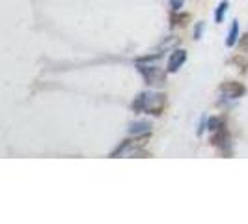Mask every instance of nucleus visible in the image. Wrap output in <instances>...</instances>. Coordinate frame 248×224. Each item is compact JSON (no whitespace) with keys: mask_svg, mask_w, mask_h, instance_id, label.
I'll list each match as a JSON object with an SVG mask.
<instances>
[{"mask_svg":"<svg viewBox=\"0 0 248 224\" xmlns=\"http://www.w3.org/2000/svg\"><path fill=\"white\" fill-rule=\"evenodd\" d=\"M220 94H222L224 97H228V99H239V97H243L247 94V88H245L243 82L228 80V82L220 84Z\"/></svg>","mask_w":248,"mask_h":224,"instance_id":"obj_4","label":"nucleus"},{"mask_svg":"<svg viewBox=\"0 0 248 224\" xmlns=\"http://www.w3.org/2000/svg\"><path fill=\"white\" fill-rule=\"evenodd\" d=\"M186 62V50L183 49H175L172 52V56L168 58V65H166V69H168V73H175L183 64Z\"/></svg>","mask_w":248,"mask_h":224,"instance_id":"obj_5","label":"nucleus"},{"mask_svg":"<svg viewBox=\"0 0 248 224\" xmlns=\"http://www.w3.org/2000/svg\"><path fill=\"white\" fill-rule=\"evenodd\" d=\"M202 30H203V23H198V25H196V30H194V39H200Z\"/></svg>","mask_w":248,"mask_h":224,"instance_id":"obj_14","label":"nucleus"},{"mask_svg":"<svg viewBox=\"0 0 248 224\" xmlns=\"http://www.w3.org/2000/svg\"><path fill=\"white\" fill-rule=\"evenodd\" d=\"M151 133V125L149 122H135L129 125V135L133 137H140V135H148Z\"/></svg>","mask_w":248,"mask_h":224,"instance_id":"obj_7","label":"nucleus"},{"mask_svg":"<svg viewBox=\"0 0 248 224\" xmlns=\"http://www.w3.org/2000/svg\"><path fill=\"white\" fill-rule=\"evenodd\" d=\"M222 127H226V118L224 116H211L205 122V129H209V131H218Z\"/></svg>","mask_w":248,"mask_h":224,"instance_id":"obj_8","label":"nucleus"},{"mask_svg":"<svg viewBox=\"0 0 248 224\" xmlns=\"http://www.w3.org/2000/svg\"><path fill=\"white\" fill-rule=\"evenodd\" d=\"M190 23V15L183 12H172L170 15V26L172 28H185Z\"/></svg>","mask_w":248,"mask_h":224,"instance_id":"obj_6","label":"nucleus"},{"mask_svg":"<svg viewBox=\"0 0 248 224\" xmlns=\"http://www.w3.org/2000/svg\"><path fill=\"white\" fill-rule=\"evenodd\" d=\"M183 2H185V0H170V8H172L174 12H179V10L183 8Z\"/></svg>","mask_w":248,"mask_h":224,"instance_id":"obj_13","label":"nucleus"},{"mask_svg":"<svg viewBox=\"0 0 248 224\" xmlns=\"http://www.w3.org/2000/svg\"><path fill=\"white\" fill-rule=\"evenodd\" d=\"M209 144L213 148H217L220 153L228 155L230 153V148H232V138H230V133L226 131V127L218 129V131H213L211 138H209Z\"/></svg>","mask_w":248,"mask_h":224,"instance_id":"obj_3","label":"nucleus"},{"mask_svg":"<svg viewBox=\"0 0 248 224\" xmlns=\"http://www.w3.org/2000/svg\"><path fill=\"white\" fill-rule=\"evenodd\" d=\"M232 62L237 65V69L241 67V71H243V73H247V71H248V58H247V56H243V54H235Z\"/></svg>","mask_w":248,"mask_h":224,"instance_id":"obj_10","label":"nucleus"},{"mask_svg":"<svg viewBox=\"0 0 248 224\" xmlns=\"http://www.w3.org/2000/svg\"><path fill=\"white\" fill-rule=\"evenodd\" d=\"M228 6H230V4H228L226 0H224V2H220V4H218V8H217V12H215V21H217V23H222L224 15H226V12H228Z\"/></svg>","mask_w":248,"mask_h":224,"instance_id":"obj_11","label":"nucleus"},{"mask_svg":"<svg viewBox=\"0 0 248 224\" xmlns=\"http://www.w3.org/2000/svg\"><path fill=\"white\" fill-rule=\"evenodd\" d=\"M138 71L148 86H164L166 84V71L159 65H146L144 62L138 64Z\"/></svg>","mask_w":248,"mask_h":224,"instance_id":"obj_2","label":"nucleus"},{"mask_svg":"<svg viewBox=\"0 0 248 224\" xmlns=\"http://www.w3.org/2000/svg\"><path fill=\"white\" fill-rule=\"evenodd\" d=\"M239 49L243 50V52H248V34H245L239 39Z\"/></svg>","mask_w":248,"mask_h":224,"instance_id":"obj_12","label":"nucleus"},{"mask_svg":"<svg viewBox=\"0 0 248 224\" xmlns=\"http://www.w3.org/2000/svg\"><path fill=\"white\" fill-rule=\"evenodd\" d=\"M237 41H239V23L233 21L232 28H230V34H228V39H226V45L228 47H233Z\"/></svg>","mask_w":248,"mask_h":224,"instance_id":"obj_9","label":"nucleus"},{"mask_svg":"<svg viewBox=\"0 0 248 224\" xmlns=\"http://www.w3.org/2000/svg\"><path fill=\"white\" fill-rule=\"evenodd\" d=\"M131 109L137 114H151V116H161L166 109V96L159 92H142L138 94Z\"/></svg>","mask_w":248,"mask_h":224,"instance_id":"obj_1","label":"nucleus"}]
</instances>
